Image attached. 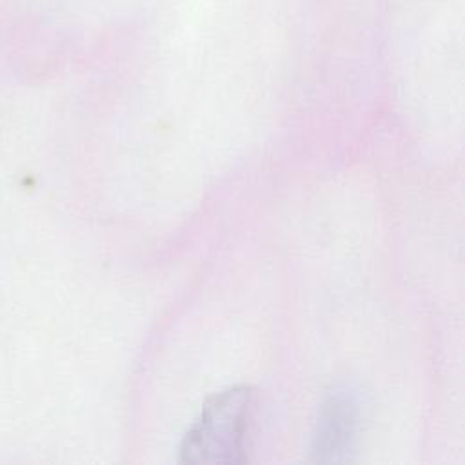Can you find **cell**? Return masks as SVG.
I'll return each instance as SVG.
<instances>
[{
	"label": "cell",
	"mask_w": 465,
	"mask_h": 465,
	"mask_svg": "<svg viewBox=\"0 0 465 465\" xmlns=\"http://www.w3.org/2000/svg\"><path fill=\"white\" fill-rule=\"evenodd\" d=\"M254 391L240 385L211 396L198 421L185 434L180 461L183 463H242L245 434L252 418Z\"/></svg>",
	"instance_id": "6da1fadb"
},
{
	"label": "cell",
	"mask_w": 465,
	"mask_h": 465,
	"mask_svg": "<svg viewBox=\"0 0 465 465\" xmlns=\"http://www.w3.org/2000/svg\"><path fill=\"white\" fill-rule=\"evenodd\" d=\"M358 423V407L351 394H332L320 414L314 436V454L320 461H341L349 458Z\"/></svg>",
	"instance_id": "7a4b0ae2"
}]
</instances>
